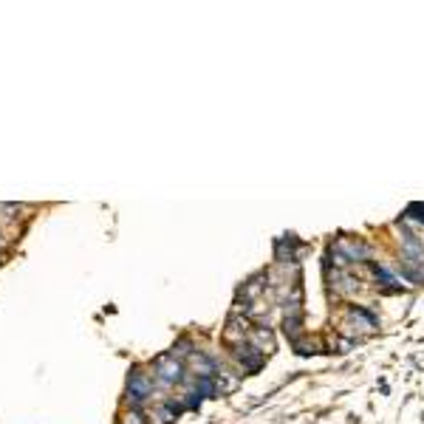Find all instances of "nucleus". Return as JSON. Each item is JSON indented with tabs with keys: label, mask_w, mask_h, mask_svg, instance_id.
<instances>
[{
	"label": "nucleus",
	"mask_w": 424,
	"mask_h": 424,
	"mask_svg": "<svg viewBox=\"0 0 424 424\" xmlns=\"http://www.w3.org/2000/svg\"><path fill=\"white\" fill-rule=\"evenodd\" d=\"M232 356L238 359V365H240V371H244V374H255V371H260V368H263V362H266V356H263L258 348H252L249 343L232 345Z\"/></svg>",
	"instance_id": "7ed1b4c3"
},
{
	"label": "nucleus",
	"mask_w": 424,
	"mask_h": 424,
	"mask_svg": "<svg viewBox=\"0 0 424 424\" xmlns=\"http://www.w3.org/2000/svg\"><path fill=\"white\" fill-rule=\"evenodd\" d=\"M247 343H249L252 348H258L263 356H269L271 351L278 348V343H275V331H271L269 325H263V322L255 325V328L249 331V340H247Z\"/></svg>",
	"instance_id": "39448f33"
},
{
	"label": "nucleus",
	"mask_w": 424,
	"mask_h": 424,
	"mask_svg": "<svg viewBox=\"0 0 424 424\" xmlns=\"http://www.w3.org/2000/svg\"><path fill=\"white\" fill-rule=\"evenodd\" d=\"M153 371H156L153 376H156L162 385L184 382V365H181V359H175L173 354H162V356H156Z\"/></svg>",
	"instance_id": "f257e3e1"
},
{
	"label": "nucleus",
	"mask_w": 424,
	"mask_h": 424,
	"mask_svg": "<svg viewBox=\"0 0 424 424\" xmlns=\"http://www.w3.org/2000/svg\"><path fill=\"white\" fill-rule=\"evenodd\" d=\"M122 424H147V421H144V416H142L139 407H131V410L122 416Z\"/></svg>",
	"instance_id": "423d86ee"
},
{
	"label": "nucleus",
	"mask_w": 424,
	"mask_h": 424,
	"mask_svg": "<svg viewBox=\"0 0 424 424\" xmlns=\"http://www.w3.org/2000/svg\"><path fill=\"white\" fill-rule=\"evenodd\" d=\"M150 393H153V379L136 368L131 374V379H128V402H131V407H139L142 402H147Z\"/></svg>",
	"instance_id": "f03ea898"
},
{
	"label": "nucleus",
	"mask_w": 424,
	"mask_h": 424,
	"mask_svg": "<svg viewBox=\"0 0 424 424\" xmlns=\"http://www.w3.org/2000/svg\"><path fill=\"white\" fill-rule=\"evenodd\" d=\"M337 252H343L351 263H368L371 260V255H374V249L365 244V240H354V238H340L337 240Z\"/></svg>",
	"instance_id": "20e7f679"
}]
</instances>
